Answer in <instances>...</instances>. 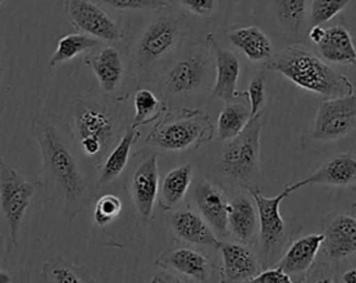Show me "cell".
Returning a JSON list of instances; mask_svg holds the SVG:
<instances>
[{"mask_svg": "<svg viewBox=\"0 0 356 283\" xmlns=\"http://www.w3.org/2000/svg\"><path fill=\"white\" fill-rule=\"evenodd\" d=\"M31 133L38 142L46 179L60 193L65 218L71 222L93 196L81 166L78 143L64 118L47 108L33 115Z\"/></svg>", "mask_w": 356, "mask_h": 283, "instance_id": "1", "label": "cell"}, {"mask_svg": "<svg viewBox=\"0 0 356 283\" xmlns=\"http://www.w3.org/2000/svg\"><path fill=\"white\" fill-rule=\"evenodd\" d=\"M70 128L83 158L97 168L114 147L120 121L106 100L82 96L71 103Z\"/></svg>", "mask_w": 356, "mask_h": 283, "instance_id": "2", "label": "cell"}, {"mask_svg": "<svg viewBox=\"0 0 356 283\" xmlns=\"http://www.w3.org/2000/svg\"><path fill=\"white\" fill-rule=\"evenodd\" d=\"M266 67L280 72L300 89L335 98L353 93L350 80L302 46H289L273 54Z\"/></svg>", "mask_w": 356, "mask_h": 283, "instance_id": "3", "label": "cell"}, {"mask_svg": "<svg viewBox=\"0 0 356 283\" xmlns=\"http://www.w3.org/2000/svg\"><path fill=\"white\" fill-rule=\"evenodd\" d=\"M40 187L24 178L13 165L0 157V209L8 229L11 247L19 243V233L31 200Z\"/></svg>", "mask_w": 356, "mask_h": 283, "instance_id": "4", "label": "cell"}, {"mask_svg": "<svg viewBox=\"0 0 356 283\" xmlns=\"http://www.w3.org/2000/svg\"><path fill=\"white\" fill-rule=\"evenodd\" d=\"M260 115L249 119L239 135L227 140L220 153V168L234 180H249L259 172L260 162Z\"/></svg>", "mask_w": 356, "mask_h": 283, "instance_id": "5", "label": "cell"}, {"mask_svg": "<svg viewBox=\"0 0 356 283\" xmlns=\"http://www.w3.org/2000/svg\"><path fill=\"white\" fill-rule=\"evenodd\" d=\"M209 135V117L192 111L184 117L167 118L157 123L149 133L147 142L164 150H185L191 146H197Z\"/></svg>", "mask_w": 356, "mask_h": 283, "instance_id": "6", "label": "cell"}, {"mask_svg": "<svg viewBox=\"0 0 356 283\" xmlns=\"http://www.w3.org/2000/svg\"><path fill=\"white\" fill-rule=\"evenodd\" d=\"M64 11L71 24L85 35L106 43L124 39V29L92 0H65Z\"/></svg>", "mask_w": 356, "mask_h": 283, "instance_id": "7", "label": "cell"}, {"mask_svg": "<svg viewBox=\"0 0 356 283\" xmlns=\"http://www.w3.org/2000/svg\"><path fill=\"white\" fill-rule=\"evenodd\" d=\"M356 125V96L346 94L321 103L313 123L316 140H337L346 136Z\"/></svg>", "mask_w": 356, "mask_h": 283, "instance_id": "8", "label": "cell"}, {"mask_svg": "<svg viewBox=\"0 0 356 283\" xmlns=\"http://www.w3.org/2000/svg\"><path fill=\"white\" fill-rule=\"evenodd\" d=\"M179 35V24L171 14L154 18L142 33L135 49L136 68L145 69L163 58L175 46Z\"/></svg>", "mask_w": 356, "mask_h": 283, "instance_id": "9", "label": "cell"}, {"mask_svg": "<svg viewBox=\"0 0 356 283\" xmlns=\"http://www.w3.org/2000/svg\"><path fill=\"white\" fill-rule=\"evenodd\" d=\"M292 191H295L292 186H286L277 196L264 197L259 190H250V196L253 197L257 209L264 261H267L284 241L285 223L280 214V205Z\"/></svg>", "mask_w": 356, "mask_h": 283, "instance_id": "10", "label": "cell"}, {"mask_svg": "<svg viewBox=\"0 0 356 283\" xmlns=\"http://www.w3.org/2000/svg\"><path fill=\"white\" fill-rule=\"evenodd\" d=\"M83 62L92 69L102 92L107 97L120 98L118 93L122 90L127 76V64L121 50L110 43L99 50L89 51Z\"/></svg>", "mask_w": 356, "mask_h": 283, "instance_id": "11", "label": "cell"}, {"mask_svg": "<svg viewBox=\"0 0 356 283\" xmlns=\"http://www.w3.org/2000/svg\"><path fill=\"white\" fill-rule=\"evenodd\" d=\"M129 193L136 214L142 219H149L153 214L159 193V168L154 154L146 157L134 171Z\"/></svg>", "mask_w": 356, "mask_h": 283, "instance_id": "12", "label": "cell"}, {"mask_svg": "<svg viewBox=\"0 0 356 283\" xmlns=\"http://www.w3.org/2000/svg\"><path fill=\"white\" fill-rule=\"evenodd\" d=\"M321 247L332 259H342L356 251V216L331 214L324 223Z\"/></svg>", "mask_w": 356, "mask_h": 283, "instance_id": "13", "label": "cell"}, {"mask_svg": "<svg viewBox=\"0 0 356 283\" xmlns=\"http://www.w3.org/2000/svg\"><path fill=\"white\" fill-rule=\"evenodd\" d=\"M193 198L196 207L204 221L210 225L214 233L220 236L227 234L228 223V200L224 191L207 179H200L193 189Z\"/></svg>", "mask_w": 356, "mask_h": 283, "instance_id": "14", "label": "cell"}, {"mask_svg": "<svg viewBox=\"0 0 356 283\" xmlns=\"http://www.w3.org/2000/svg\"><path fill=\"white\" fill-rule=\"evenodd\" d=\"M222 258V282L249 280L259 273V261L254 252L243 243H220Z\"/></svg>", "mask_w": 356, "mask_h": 283, "instance_id": "15", "label": "cell"}, {"mask_svg": "<svg viewBox=\"0 0 356 283\" xmlns=\"http://www.w3.org/2000/svg\"><path fill=\"white\" fill-rule=\"evenodd\" d=\"M353 183H356V157L350 153H342L328 160L309 178L291 186L293 190H298L307 185L349 186Z\"/></svg>", "mask_w": 356, "mask_h": 283, "instance_id": "16", "label": "cell"}, {"mask_svg": "<svg viewBox=\"0 0 356 283\" xmlns=\"http://www.w3.org/2000/svg\"><path fill=\"white\" fill-rule=\"evenodd\" d=\"M209 42L216 53V82L211 87V94L224 101H229L239 96L236 92L241 72L239 60L232 51L221 47L211 35H209Z\"/></svg>", "mask_w": 356, "mask_h": 283, "instance_id": "17", "label": "cell"}, {"mask_svg": "<svg viewBox=\"0 0 356 283\" xmlns=\"http://www.w3.org/2000/svg\"><path fill=\"white\" fill-rule=\"evenodd\" d=\"M171 229L181 240L191 244L220 247V241L216 237L214 230L204 221L203 216L193 211H177L170 218Z\"/></svg>", "mask_w": 356, "mask_h": 283, "instance_id": "18", "label": "cell"}, {"mask_svg": "<svg viewBox=\"0 0 356 283\" xmlns=\"http://www.w3.org/2000/svg\"><path fill=\"white\" fill-rule=\"evenodd\" d=\"M206 68L207 60H204V55L200 53L189 54L168 69L165 85L168 90L175 94L192 92L202 83Z\"/></svg>", "mask_w": 356, "mask_h": 283, "instance_id": "19", "label": "cell"}, {"mask_svg": "<svg viewBox=\"0 0 356 283\" xmlns=\"http://www.w3.org/2000/svg\"><path fill=\"white\" fill-rule=\"evenodd\" d=\"M323 240L324 236L316 233L295 240L288 247L277 266L286 272L291 277H302L314 262V258L323 244Z\"/></svg>", "mask_w": 356, "mask_h": 283, "instance_id": "20", "label": "cell"}, {"mask_svg": "<svg viewBox=\"0 0 356 283\" xmlns=\"http://www.w3.org/2000/svg\"><path fill=\"white\" fill-rule=\"evenodd\" d=\"M228 232L243 244L250 243L256 236L257 209L246 196H236L228 203L227 215Z\"/></svg>", "mask_w": 356, "mask_h": 283, "instance_id": "21", "label": "cell"}, {"mask_svg": "<svg viewBox=\"0 0 356 283\" xmlns=\"http://www.w3.org/2000/svg\"><path fill=\"white\" fill-rule=\"evenodd\" d=\"M138 136L139 132L136 130V128L129 126L125 129L122 136L118 139L117 144H114V147L107 153L104 160L99 164V176L96 180V187L111 183L122 173L128 164L131 148L136 142Z\"/></svg>", "mask_w": 356, "mask_h": 283, "instance_id": "22", "label": "cell"}, {"mask_svg": "<svg viewBox=\"0 0 356 283\" xmlns=\"http://www.w3.org/2000/svg\"><path fill=\"white\" fill-rule=\"evenodd\" d=\"M157 264L165 269H172L189 279L207 283L209 261L199 251L188 247L165 252L157 259Z\"/></svg>", "mask_w": 356, "mask_h": 283, "instance_id": "23", "label": "cell"}, {"mask_svg": "<svg viewBox=\"0 0 356 283\" xmlns=\"http://www.w3.org/2000/svg\"><path fill=\"white\" fill-rule=\"evenodd\" d=\"M321 57L334 64L356 62V47L350 33L341 25L325 29L323 40L317 44Z\"/></svg>", "mask_w": 356, "mask_h": 283, "instance_id": "24", "label": "cell"}, {"mask_svg": "<svg viewBox=\"0 0 356 283\" xmlns=\"http://www.w3.org/2000/svg\"><path fill=\"white\" fill-rule=\"evenodd\" d=\"M228 40L250 61H264L273 55V46L257 26H243L227 33Z\"/></svg>", "mask_w": 356, "mask_h": 283, "instance_id": "25", "label": "cell"}, {"mask_svg": "<svg viewBox=\"0 0 356 283\" xmlns=\"http://www.w3.org/2000/svg\"><path fill=\"white\" fill-rule=\"evenodd\" d=\"M193 176V168L191 162L179 165L171 169L163 179L160 191V207L163 209H171L186 194Z\"/></svg>", "mask_w": 356, "mask_h": 283, "instance_id": "26", "label": "cell"}, {"mask_svg": "<svg viewBox=\"0 0 356 283\" xmlns=\"http://www.w3.org/2000/svg\"><path fill=\"white\" fill-rule=\"evenodd\" d=\"M42 276L47 283H96L85 268L76 266L58 255L43 264Z\"/></svg>", "mask_w": 356, "mask_h": 283, "instance_id": "27", "label": "cell"}, {"mask_svg": "<svg viewBox=\"0 0 356 283\" xmlns=\"http://www.w3.org/2000/svg\"><path fill=\"white\" fill-rule=\"evenodd\" d=\"M99 43H100V40H97L89 35H85V33L64 35L58 40L57 47L50 57L49 65H50V68H54L65 61L74 60L76 55H79L82 53L92 51L95 47L99 46Z\"/></svg>", "mask_w": 356, "mask_h": 283, "instance_id": "28", "label": "cell"}, {"mask_svg": "<svg viewBox=\"0 0 356 283\" xmlns=\"http://www.w3.org/2000/svg\"><path fill=\"white\" fill-rule=\"evenodd\" d=\"M250 119L249 111L235 103H227L217 119V133L218 137L224 142L235 137L242 132V129L246 126V123Z\"/></svg>", "mask_w": 356, "mask_h": 283, "instance_id": "29", "label": "cell"}, {"mask_svg": "<svg viewBox=\"0 0 356 283\" xmlns=\"http://www.w3.org/2000/svg\"><path fill=\"white\" fill-rule=\"evenodd\" d=\"M134 107H135V115L131 123L132 128L147 125L156 121L160 117L163 110L161 101L149 89H139L135 92Z\"/></svg>", "mask_w": 356, "mask_h": 283, "instance_id": "30", "label": "cell"}, {"mask_svg": "<svg viewBox=\"0 0 356 283\" xmlns=\"http://www.w3.org/2000/svg\"><path fill=\"white\" fill-rule=\"evenodd\" d=\"M277 18L288 31L300 32L307 14V0H273Z\"/></svg>", "mask_w": 356, "mask_h": 283, "instance_id": "31", "label": "cell"}, {"mask_svg": "<svg viewBox=\"0 0 356 283\" xmlns=\"http://www.w3.org/2000/svg\"><path fill=\"white\" fill-rule=\"evenodd\" d=\"M350 0H312L309 8L310 25H323L339 14Z\"/></svg>", "mask_w": 356, "mask_h": 283, "instance_id": "32", "label": "cell"}, {"mask_svg": "<svg viewBox=\"0 0 356 283\" xmlns=\"http://www.w3.org/2000/svg\"><path fill=\"white\" fill-rule=\"evenodd\" d=\"M121 209L122 203L115 194H103L95 204L93 221L97 226L104 228L121 214Z\"/></svg>", "mask_w": 356, "mask_h": 283, "instance_id": "33", "label": "cell"}, {"mask_svg": "<svg viewBox=\"0 0 356 283\" xmlns=\"http://www.w3.org/2000/svg\"><path fill=\"white\" fill-rule=\"evenodd\" d=\"M246 96L249 98L250 103V119L260 115V111L264 105L266 101V75L264 74H257L256 76L252 78L248 90H246Z\"/></svg>", "mask_w": 356, "mask_h": 283, "instance_id": "34", "label": "cell"}, {"mask_svg": "<svg viewBox=\"0 0 356 283\" xmlns=\"http://www.w3.org/2000/svg\"><path fill=\"white\" fill-rule=\"evenodd\" d=\"M115 10H159L168 7L167 0H100Z\"/></svg>", "mask_w": 356, "mask_h": 283, "instance_id": "35", "label": "cell"}, {"mask_svg": "<svg viewBox=\"0 0 356 283\" xmlns=\"http://www.w3.org/2000/svg\"><path fill=\"white\" fill-rule=\"evenodd\" d=\"M248 283H295L293 279L284 272L281 268H270L259 272L253 277L249 279Z\"/></svg>", "mask_w": 356, "mask_h": 283, "instance_id": "36", "label": "cell"}, {"mask_svg": "<svg viewBox=\"0 0 356 283\" xmlns=\"http://www.w3.org/2000/svg\"><path fill=\"white\" fill-rule=\"evenodd\" d=\"M178 1L188 11H191L192 14L200 15V17L211 14L217 7L216 0H178Z\"/></svg>", "mask_w": 356, "mask_h": 283, "instance_id": "37", "label": "cell"}, {"mask_svg": "<svg viewBox=\"0 0 356 283\" xmlns=\"http://www.w3.org/2000/svg\"><path fill=\"white\" fill-rule=\"evenodd\" d=\"M149 283H184V282L170 272H159L152 276Z\"/></svg>", "mask_w": 356, "mask_h": 283, "instance_id": "38", "label": "cell"}, {"mask_svg": "<svg viewBox=\"0 0 356 283\" xmlns=\"http://www.w3.org/2000/svg\"><path fill=\"white\" fill-rule=\"evenodd\" d=\"M324 33H325V29H324L321 25H314V26H312L310 31H309V37H310V40H312L313 43L318 44V43L323 40Z\"/></svg>", "mask_w": 356, "mask_h": 283, "instance_id": "39", "label": "cell"}, {"mask_svg": "<svg viewBox=\"0 0 356 283\" xmlns=\"http://www.w3.org/2000/svg\"><path fill=\"white\" fill-rule=\"evenodd\" d=\"M342 282L343 283H356V268L345 271L342 275Z\"/></svg>", "mask_w": 356, "mask_h": 283, "instance_id": "40", "label": "cell"}, {"mask_svg": "<svg viewBox=\"0 0 356 283\" xmlns=\"http://www.w3.org/2000/svg\"><path fill=\"white\" fill-rule=\"evenodd\" d=\"M13 282H14L13 275L8 271L0 268V283H13Z\"/></svg>", "mask_w": 356, "mask_h": 283, "instance_id": "41", "label": "cell"}, {"mask_svg": "<svg viewBox=\"0 0 356 283\" xmlns=\"http://www.w3.org/2000/svg\"><path fill=\"white\" fill-rule=\"evenodd\" d=\"M313 283H334V280L331 277H328V276H323V277L314 280Z\"/></svg>", "mask_w": 356, "mask_h": 283, "instance_id": "42", "label": "cell"}, {"mask_svg": "<svg viewBox=\"0 0 356 283\" xmlns=\"http://www.w3.org/2000/svg\"><path fill=\"white\" fill-rule=\"evenodd\" d=\"M4 1H6V0H0V7L3 6V3H4Z\"/></svg>", "mask_w": 356, "mask_h": 283, "instance_id": "43", "label": "cell"}]
</instances>
